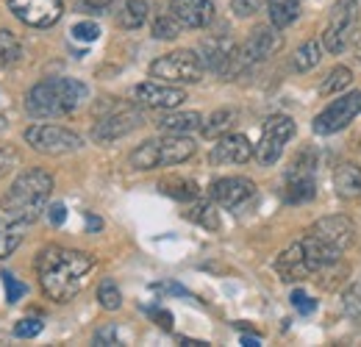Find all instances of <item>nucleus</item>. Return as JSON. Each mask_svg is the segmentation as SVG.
<instances>
[{"mask_svg": "<svg viewBox=\"0 0 361 347\" xmlns=\"http://www.w3.org/2000/svg\"><path fill=\"white\" fill-rule=\"evenodd\" d=\"M170 14L180 28H206L214 20V6L212 0H170Z\"/></svg>", "mask_w": 361, "mask_h": 347, "instance_id": "obj_20", "label": "nucleus"}, {"mask_svg": "<svg viewBox=\"0 0 361 347\" xmlns=\"http://www.w3.org/2000/svg\"><path fill=\"white\" fill-rule=\"evenodd\" d=\"M197 145L189 136L164 133L161 139H147L131 153V167L134 170H159V167H176L195 156Z\"/></svg>", "mask_w": 361, "mask_h": 347, "instance_id": "obj_4", "label": "nucleus"}, {"mask_svg": "<svg viewBox=\"0 0 361 347\" xmlns=\"http://www.w3.org/2000/svg\"><path fill=\"white\" fill-rule=\"evenodd\" d=\"M142 123H145V120H142V114H139L136 109H117V111H111V114H106V117H100V120L94 123L92 139H94L97 145H109V142H117V139L128 136V133L139 128Z\"/></svg>", "mask_w": 361, "mask_h": 347, "instance_id": "obj_14", "label": "nucleus"}, {"mask_svg": "<svg viewBox=\"0 0 361 347\" xmlns=\"http://www.w3.org/2000/svg\"><path fill=\"white\" fill-rule=\"evenodd\" d=\"M233 123H236V111H233V109H220V111H214V114L200 126V130H203L206 139H217V136L228 133Z\"/></svg>", "mask_w": 361, "mask_h": 347, "instance_id": "obj_25", "label": "nucleus"}, {"mask_svg": "<svg viewBox=\"0 0 361 347\" xmlns=\"http://www.w3.org/2000/svg\"><path fill=\"white\" fill-rule=\"evenodd\" d=\"M278 28H256L245 44L236 50V73H242V70H247V67H253V64H259V61H264V59H270L272 53H278L281 50V34H275Z\"/></svg>", "mask_w": 361, "mask_h": 347, "instance_id": "obj_12", "label": "nucleus"}, {"mask_svg": "<svg viewBox=\"0 0 361 347\" xmlns=\"http://www.w3.org/2000/svg\"><path fill=\"white\" fill-rule=\"evenodd\" d=\"M90 89L75 78H45L28 89L25 95V111L34 120H56L73 114L84 100Z\"/></svg>", "mask_w": 361, "mask_h": 347, "instance_id": "obj_3", "label": "nucleus"}, {"mask_svg": "<svg viewBox=\"0 0 361 347\" xmlns=\"http://www.w3.org/2000/svg\"><path fill=\"white\" fill-rule=\"evenodd\" d=\"M53 192V175L45 170H25L14 178L8 195L0 200V225L23 233L34 225L47 209V197Z\"/></svg>", "mask_w": 361, "mask_h": 347, "instance_id": "obj_2", "label": "nucleus"}, {"mask_svg": "<svg viewBox=\"0 0 361 347\" xmlns=\"http://www.w3.org/2000/svg\"><path fill=\"white\" fill-rule=\"evenodd\" d=\"M334 189L339 197H359L361 195V167L359 164H342L334 175Z\"/></svg>", "mask_w": 361, "mask_h": 347, "instance_id": "obj_22", "label": "nucleus"}, {"mask_svg": "<svg viewBox=\"0 0 361 347\" xmlns=\"http://www.w3.org/2000/svg\"><path fill=\"white\" fill-rule=\"evenodd\" d=\"M23 61V44L11 31H0V67H17Z\"/></svg>", "mask_w": 361, "mask_h": 347, "instance_id": "obj_27", "label": "nucleus"}, {"mask_svg": "<svg viewBox=\"0 0 361 347\" xmlns=\"http://www.w3.org/2000/svg\"><path fill=\"white\" fill-rule=\"evenodd\" d=\"M84 217H87V231H90V233H97V231L103 228V219H100V217H94L92 212H87Z\"/></svg>", "mask_w": 361, "mask_h": 347, "instance_id": "obj_44", "label": "nucleus"}, {"mask_svg": "<svg viewBox=\"0 0 361 347\" xmlns=\"http://www.w3.org/2000/svg\"><path fill=\"white\" fill-rule=\"evenodd\" d=\"M17 164V153L11 147H0V178Z\"/></svg>", "mask_w": 361, "mask_h": 347, "instance_id": "obj_43", "label": "nucleus"}, {"mask_svg": "<svg viewBox=\"0 0 361 347\" xmlns=\"http://www.w3.org/2000/svg\"><path fill=\"white\" fill-rule=\"evenodd\" d=\"M134 100L145 109H178L186 100V92L176 84H156V81H145L134 87Z\"/></svg>", "mask_w": 361, "mask_h": 347, "instance_id": "obj_15", "label": "nucleus"}, {"mask_svg": "<svg viewBox=\"0 0 361 347\" xmlns=\"http://www.w3.org/2000/svg\"><path fill=\"white\" fill-rule=\"evenodd\" d=\"M356 23H359V3L356 0H336L328 17V25L322 31V44L328 53H342L353 34H356Z\"/></svg>", "mask_w": 361, "mask_h": 347, "instance_id": "obj_7", "label": "nucleus"}, {"mask_svg": "<svg viewBox=\"0 0 361 347\" xmlns=\"http://www.w3.org/2000/svg\"><path fill=\"white\" fill-rule=\"evenodd\" d=\"M292 136H295V120L286 117V114H272L270 120L264 123L262 139H259V145H256V159H259V164L272 167V164L281 159L283 145H286Z\"/></svg>", "mask_w": 361, "mask_h": 347, "instance_id": "obj_9", "label": "nucleus"}, {"mask_svg": "<svg viewBox=\"0 0 361 347\" xmlns=\"http://www.w3.org/2000/svg\"><path fill=\"white\" fill-rule=\"evenodd\" d=\"M147 23V3L145 0H128L120 11V25L128 28V31H136Z\"/></svg>", "mask_w": 361, "mask_h": 347, "instance_id": "obj_28", "label": "nucleus"}, {"mask_svg": "<svg viewBox=\"0 0 361 347\" xmlns=\"http://www.w3.org/2000/svg\"><path fill=\"white\" fill-rule=\"evenodd\" d=\"M319 59H322V47H319V42L306 39V42L295 50V56H292V67H295L298 73H309V70H314L317 64H319Z\"/></svg>", "mask_w": 361, "mask_h": 347, "instance_id": "obj_24", "label": "nucleus"}, {"mask_svg": "<svg viewBox=\"0 0 361 347\" xmlns=\"http://www.w3.org/2000/svg\"><path fill=\"white\" fill-rule=\"evenodd\" d=\"M159 189H161L164 195L176 197V200H197V195H200L197 183L189 181V178H167V181L159 183Z\"/></svg>", "mask_w": 361, "mask_h": 347, "instance_id": "obj_26", "label": "nucleus"}, {"mask_svg": "<svg viewBox=\"0 0 361 347\" xmlns=\"http://www.w3.org/2000/svg\"><path fill=\"white\" fill-rule=\"evenodd\" d=\"M242 345H247V347H259L262 342L256 339V336H242Z\"/></svg>", "mask_w": 361, "mask_h": 347, "instance_id": "obj_46", "label": "nucleus"}, {"mask_svg": "<svg viewBox=\"0 0 361 347\" xmlns=\"http://www.w3.org/2000/svg\"><path fill=\"white\" fill-rule=\"evenodd\" d=\"M275 269H278L281 281H286V284H295V281H303V278L314 275L312 261H309V256H306L303 242L289 245V248H286V250L278 256V261H275Z\"/></svg>", "mask_w": 361, "mask_h": 347, "instance_id": "obj_19", "label": "nucleus"}, {"mask_svg": "<svg viewBox=\"0 0 361 347\" xmlns=\"http://www.w3.org/2000/svg\"><path fill=\"white\" fill-rule=\"evenodd\" d=\"M3 284H6V298H8V303H20V300L25 298V292H28V286L20 284L11 272H3Z\"/></svg>", "mask_w": 361, "mask_h": 347, "instance_id": "obj_36", "label": "nucleus"}, {"mask_svg": "<svg viewBox=\"0 0 361 347\" xmlns=\"http://www.w3.org/2000/svg\"><path fill=\"white\" fill-rule=\"evenodd\" d=\"M292 305H295L300 314H312V311L317 308L314 300H312L306 292H300V289H295V292H292Z\"/></svg>", "mask_w": 361, "mask_h": 347, "instance_id": "obj_39", "label": "nucleus"}, {"mask_svg": "<svg viewBox=\"0 0 361 347\" xmlns=\"http://www.w3.org/2000/svg\"><path fill=\"white\" fill-rule=\"evenodd\" d=\"M8 8L20 23L31 28H50L64 14L61 0H8Z\"/></svg>", "mask_w": 361, "mask_h": 347, "instance_id": "obj_13", "label": "nucleus"}, {"mask_svg": "<svg viewBox=\"0 0 361 347\" xmlns=\"http://www.w3.org/2000/svg\"><path fill=\"white\" fill-rule=\"evenodd\" d=\"M180 34V23L173 14H159L153 20V37L156 39H176Z\"/></svg>", "mask_w": 361, "mask_h": 347, "instance_id": "obj_32", "label": "nucleus"}, {"mask_svg": "<svg viewBox=\"0 0 361 347\" xmlns=\"http://www.w3.org/2000/svg\"><path fill=\"white\" fill-rule=\"evenodd\" d=\"M359 114H361V92L339 95L336 100H331L314 117V133H319V136L339 133L342 128H348Z\"/></svg>", "mask_w": 361, "mask_h": 347, "instance_id": "obj_8", "label": "nucleus"}, {"mask_svg": "<svg viewBox=\"0 0 361 347\" xmlns=\"http://www.w3.org/2000/svg\"><path fill=\"white\" fill-rule=\"evenodd\" d=\"M94 345H120L114 325H106V328H100V331L94 334Z\"/></svg>", "mask_w": 361, "mask_h": 347, "instance_id": "obj_40", "label": "nucleus"}, {"mask_svg": "<svg viewBox=\"0 0 361 347\" xmlns=\"http://www.w3.org/2000/svg\"><path fill=\"white\" fill-rule=\"evenodd\" d=\"M42 319H37V317H25V319H20L17 325H14V336H20V339H34V336H39L42 334Z\"/></svg>", "mask_w": 361, "mask_h": 347, "instance_id": "obj_34", "label": "nucleus"}, {"mask_svg": "<svg viewBox=\"0 0 361 347\" xmlns=\"http://www.w3.org/2000/svg\"><path fill=\"white\" fill-rule=\"evenodd\" d=\"M203 59L195 50H173L150 64V75L164 84H197L203 78Z\"/></svg>", "mask_w": 361, "mask_h": 347, "instance_id": "obj_5", "label": "nucleus"}, {"mask_svg": "<svg viewBox=\"0 0 361 347\" xmlns=\"http://www.w3.org/2000/svg\"><path fill=\"white\" fill-rule=\"evenodd\" d=\"M186 217L195 219V222H200L203 228H220V217H217V209L212 206V203H197V206H192L189 212H186Z\"/></svg>", "mask_w": 361, "mask_h": 347, "instance_id": "obj_31", "label": "nucleus"}, {"mask_svg": "<svg viewBox=\"0 0 361 347\" xmlns=\"http://www.w3.org/2000/svg\"><path fill=\"white\" fill-rule=\"evenodd\" d=\"M92 267H94V259L90 253L59 248V245H50L37 256L39 286H42L45 298L56 300V303H67L84 289Z\"/></svg>", "mask_w": 361, "mask_h": 347, "instance_id": "obj_1", "label": "nucleus"}, {"mask_svg": "<svg viewBox=\"0 0 361 347\" xmlns=\"http://www.w3.org/2000/svg\"><path fill=\"white\" fill-rule=\"evenodd\" d=\"M147 314L156 319V325H161L164 331H173V314L164 308H147Z\"/></svg>", "mask_w": 361, "mask_h": 347, "instance_id": "obj_41", "label": "nucleus"}, {"mask_svg": "<svg viewBox=\"0 0 361 347\" xmlns=\"http://www.w3.org/2000/svg\"><path fill=\"white\" fill-rule=\"evenodd\" d=\"M342 305H345V314L350 317V319H356V322H361V281H356L348 292H345V300H342Z\"/></svg>", "mask_w": 361, "mask_h": 347, "instance_id": "obj_33", "label": "nucleus"}, {"mask_svg": "<svg viewBox=\"0 0 361 347\" xmlns=\"http://www.w3.org/2000/svg\"><path fill=\"white\" fill-rule=\"evenodd\" d=\"M203 126V117L197 111H176L159 120V130L161 133H176V136H189L192 130Z\"/></svg>", "mask_w": 361, "mask_h": 347, "instance_id": "obj_21", "label": "nucleus"}, {"mask_svg": "<svg viewBox=\"0 0 361 347\" xmlns=\"http://www.w3.org/2000/svg\"><path fill=\"white\" fill-rule=\"evenodd\" d=\"M87 3V8H92V11H103V8H109L114 0H84Z\"/></svg>", "mask_w": 361, "mask_h": 347, "instance_id": "obj_45", "label": "nucleus"}, {"mask_svg": "<svg viewBox=\"0 0 361 347\" xmlns=\"http://www.w3.org/2000/svg\"><path fill=\"white\" fill-rule=\"evenodd\" d=\"M97 303L103 305L106 311H117L123 305V295L117 289V284L111 278H103L100 286H97Z\"/></svg>", "mask_w": 361, "mask_h": 347, "instance_id": "obj_30", "label": "nucleus"}, {"mask_svg": "<svg viewBox=\"0 0 361 347\" xmlns=\"http://www.w3.org/2000/svg\"><path fill=\"white\" fill-rule=\"evenodd\" d=\"M253 159V145L245 133H223L209 153L212 164H245Z\"/></svg>", "mask_w": 361, "mask_h": 347, "instance_id": "obj_18", "label": "nucleus"}, {"mask_svg": "<svg viewBox=\"0 0 361 347\" xmlns=\"http://www.w3.org/2000/svg\"><path fill=\"white\" fill-rule=\"evenodd\" d=\"M20 242H23V233L8 231V228H3V225H0V259L11 256V253L20 248Z\"/></svg>", "mask_w": 361, "mask_h": 347, "instance_id": "obj_35", "label": "nucleus"}, {"mask_svg": "<svg viewBox=\"0 0 361 347\" xmlns=\"http://www.w3.org/2000/svg\"><path fill=\"white\" fill-rule=\"evenodd\" d=\"M23 139L42 156H64V153H75L84 147V139L75 130L61 128V126H47V123L25 128Z\"/></svg>", "mask_w": 361, "mask_h": 347, "instance_id": "obj_6", "label": "nucleus"}, {"mask_svg": "<svg viewBox=\"0 0 361 347\" xmlns=\"http://www.w3.org/2000/svg\"><path fill=\"white\" fill-rule=\"evenodd\" d=\"M47 219H50V225H64V219H67V209H64V203H53V206H47Z\"/></svg>", "mask_w": 361, "mask_h": 347, "instance_id": "obj_42", "label": "nucleus"}, {"mask_svg": "<svg viewBox=\"0 0 361 347\" xmlns=\"http://www.w3.org/2000/svg\"><path fill=\"white\" fill-rule=\"evenodd\" d=\"M262 8V0H231V11L236 17H253Z\"/></svg>", "mask_w": 361, "mask_h": 347, "instance_id": "obj_38", "label": "nucleus"}, {"mask_svg": "<svg viewBox=\"0 0 361 347\" xmlns=\"http://www.w3.org/2000/svg\"><path fill=\"white\" fill-rule=\"evenodd\" d=\"M314 156L300 153L292 167L286 170V186H283V200L286 203H306L314 197Z\"/></svg>", "mask_w": 361, "mask_h": 347, "instance_id": "obj_11", "label": "nucleus"}, {"mask_svg": "<svg viewBox=\"0 0 361 347\" xmlns=\"http://www.w3.org/2000/svg\"><path fill=\"white\" fill-rule=\"evenodd\" d=\"M236 50L239 44L231 37H212L203 42V64L217 75H233L236 73Z\"/></svg>", "mask_w": 361, "mask_h": 347, "instance_id": "obj_16", "label": "nucleus"}, {"mask_svg": "<svg viewBox=\"0 0 361 347\" xmlns=\"http://www.w3.org/2000/svg\"><path fill=\"white\" fill-rule=\"evenodd\" d=\"M73 37L78 42H94L100 37V28L94 23H78V25H73Z\"/></svg>", "mask_w": 361, "mask_h": 347, "instance_id": "obj_37", "label": "nucleus"}, {"mask_svg": "<svg viewBox=\"0 0 361 347\" xmlns=\"http://www.w3.org/2000/svg\"><path fill=\"white\" fill-rule=\"evenodd\" d=\"M209 192H212V200L214 203H220L226 209H239V206H245L256 195V183L250 178L231 175V178H217Z\"/></svg>", "mask_w": 361, "mask_h": 347, "instance_id": "obj_17", "label": "nucleus"}, {"mask_svg": "<svg viewBox=\"0 0 361 347\" xmlns=\"http://www.w3.org/2000/svg\"><path fill=\"white\" fill-rule=\"evenodd\" d=\"M309 236H314L319 245H325L328 250H334L336 256H342L350 248L353 236H356V225H353V219L342 217V214H334V217L317 219L314 225L309 228Z\"/></svg>", "mask_w": 361, "mask_h": 347, "instance_id": "obj_10", "label": "nucleus"}, {"mask_svg": "<svg viewBox=\"0 0 361 347\" xmlns=\"http://www.w3.org/2000/svg\"><path fill=\"white\" fill-rule=\"evenodd\" d=\"M298 17H300V0H275L270 6L272 28H278V31L289 28Z\"/></svg>", "mask_w": 361, "mask_h": 347, "instance_id": "obj_23", "label": "nucleus"}, {"mask_svg": "<svg viewBox=\"0 0 361 347\" xmlns=\"http://www.w3.org/2000/svg\"><path fill=\"white\" fill-rule=\"evenodd\" d=\"M350 81H353L350 67H336V70H331V75L319 84V95H336V92L350 87Z\"/></svg>", "mask_w": 361, "mask_h": 347, "instance_id": "obj_29", "label": "nucleus"}]
</instances>
